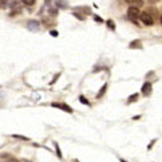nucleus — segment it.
Returning a JSON list of instances; mask_svg holds the SVG:
<instances>
[{"instance_id": "obj_1", "label": "nucleus", "mask_w": 162, "mask_h": 162, "mask_svg": "<svg viewBox=\"0 0 162 162\" xmlns=\"http://www.w3.org/2000/svg\"><path fill=\"white\" fill-rule=\"evenodd\" d=\"M139 19L142 20V23L143 24H146V25H152L154 23V19H153V16L150 14H147V12H142L141 15H139Z\"/></svg>"}, {"instance_id": "obj_2", "label": "nucleus", "mask_w": 162, "mask_h": 162, "mask_svg": "<svg viewBox=\"0 0 162 162\" xmlns=\"http://www.w3.org/2000/svg\"><path fill=\"white\" fill-rule=\"evenodd\" d=\"M27 29L31 32H38L40 29V23L38 20H28L27 21Z\"/></svg>"}, {"instance_id": "obj_3", "label": "nucleus", "mask_w": 162, "mask_h": 162, "mask_svg": "<svg viewBox=\"0 0 162 162\" xmlns=\"http://www.w3.org/2000/svg\"><path fill=\"white\" fill-rule=\"evenodd\" d=\"M127 15L130 19H137V17H139V15H141V12H139V10L137 8V7H130V8L127 10Z\"/></svg>"}, {"instance_id": "obj_4", "label": "nucleus", "mask_w": 162, "mask_h": 162, "mask_svg": "<svg viewBox=\"0 0 162 162\" xmlns=\"http://www.w3.org/2000/svg\"><path fill=\"white\" fill-rule=\"evenodd\" d=\"M51 106H52V107H56V109L63 110V111L68 113V114H71V113H72V109L68 105H66V103H51Z\"/></svg>"}, {"instance_id": "obj_5", "label": "nucleus", "mask_w": 162, "mask_h": 162, "mask_svg": "<svg viewBox=\"0 0 162 162\" xmlns=\"http://www.w3.org/2000/svg\"><path fill=\"white\" fill-rule=\"evenodd\" d=\"M152 90H153V87H152V83H150V82H146V83L142 86V88H141V91H142L143 95H150Z\"/></svg>"}, {"instance_id": "obj_6", "label": "nucleus", "mask_w": 162, "mask_h": 162, "mask_svg": "<svg viewBox=\"0 0 162 162\" xmlns=\"http://www.w3.org/2000/svg\"><path fill=\"white\" fill-rule=\"evenodd\" d=\"M126 3L130 7H137V8L143 6V0H126Z\"/></svg>"}, {"instance_id": "obj_7", "label": "nucleus", "mask_w": 162, "mask_h": 162, "mask_svg": "<svg viewBox=\"0 0 162 162\" xmlns=\"http://www.w3.org/2000/svg\"><path fill=\"white\" fill-rule=\"evenodd\" d=\"M55 6H56V8L66 10V8H68V2L67 0H56V2H55Z\"/></svg>"}, {"instance_id": "obj_8", "label": "nucleus", "mask_w": 162, "mask_h": 162, "mask_svg": "<svg viewBox=\"0 0 162 162\" xmlns=\"http://www.w3.org/2000/svg\"><path fill=\"white\" fill-rule=\"evenodd\" d=\"M106 90H107V83H105V84H103V86H102V88H101V90H99V93L97 94V98H98V99H99V98H102L103 95H105Z\"/></svg>"}, {"instance_id": "obj_9", "label": "nucleus", "mask_w": 162, "mask_h": 162, "mask_svg": "<svg viewBox=\"0 0 162 162\" xmlns=\"http://www.w3.org/2000/svg\"><path fill=\"white\" fill-rule=\"evenodd\" d=\"M130 48H142V43L139 42V40H134V42L130 43Z\"/></svg>"}, {"instance_id": "obj_10", "label": "nucleus", "mask_w": 162, "mask_h": 162, "mask_svg": "<svg viewBox=\"0 0 162 162\" xmlns=\"http://www.w3.org/2000/svg\"><path fill=\"white\" fill-rule=\"evenodd\" d=\"M106 24L109 25V28L111 29V31H115V23H114V21H113L111 19H109L107 21H106Z\"/></svg>"}, {"instance_id": "obj_11", "label": "nucleus", "mask_w": 162, "mask_h": 162, "mask_svg": "<svg viewBox=\"0 0 162 162\" xmlns=\"http://www.w3.org/2000/svg\"><path fill=\"white\" fill-rule=\"evenodd\" d=\"M54 145H55V150H56V156H58V158H60V160H62V157H63V156H62L60 147H59V145H58L56 142H54Z\"/></svg>"}, {"instance_id": "obj_12", "label": "nucleus", "mask_w": 162, "mask_h": 162, "mask_svg": "<svg viewBox=\"0 0 162 162\" xmlns=\"http://www.w3.org/2000/svg\"><path fill=\"white\" fill-rule=\"evenodd\" d=\"M137 99H138V94H134V95H131V97H129L127 103H134Z\"/></svg>"}, {"instance_id": "obj_13", "label": "nucleus", "mask_w": 162, "mask_h": 162, "mask_svg": "<svg viewBox=\"0 0 162 162\" xmlns=\"http://www.w3.org/2000/svg\"><path fill=\"white\" fill-rule=\"evenodd\" d=\"M21 2H23V4H24V6L31 7V6H34V4H35L36 0H21Z\"/></svg>"}, {"instance_id": "obj_14", "label": "nucleus", "mask_w": 162, "mask_h": 162, "mask_svg": "<svg viewBox=\"0 0 162 162\" xmlns=\"http://www.w3.org/2000/svg\"><path fill=\"white\" fill-rule=\"evenodd\" d=\"M79 101H80V102H82V103H83V105H87V106H90V102H88V101H87V99H86V98H84V97H83V95H80V97H79Z\"/></svg>"}, {"instance_id": "obj_15", "label": "nucleus", "mask_w": 162, "mask_h": 162, "mask_svg": "<svg viewBox=\"0 0 162 162\" xmlns=\"http://www.w3.org/2000/svg\"><path fill=\"white\" fill-rule=\"evenodd\" d=\"M48 12H50V15H52V16H56V15H58V8H50Z\"/></svg>"}, {"instance_id": "obj_16", "label": "nucleus", "mask_w": 162, "mask_h": 162, "mask_svg": "<svg viewBox=\"0 0 162 162\" xmlns=\"http://www.w3.org/2000/svg\"><path fill=\"white\" fill-rule=\"evenodd\" d=\"M74 16H75L76 19H79V20H84V16H83V15H80V14H78V12H74Z\"/></svg>"}, {"instance_id": "obj_17", "label": "nucleus", "mask_w": 162, "mask_h": 162, "mask_svg": "<svg viewBox=\"0 0 162 162\" xmlns=\"http://www.w3.org/2000/svg\"><path fill=\"white\" fill-rule=\"evenodd\" d=\"M14 138H19V139H23V141H28L27 137H21V135H16V134L14 135Z\"/></svg>"}, {"instance_id": "obj_18", "label": "nucleus", "mask_w": 162, "mask_h": 162, "mask_svg": "<svg viewBox=\"0 0 162 162\" xmlns=\"http://www.w3.org/2000/svg\"><path fill=\"white\" fill-rule=\"evenodd\" d=\"M51 3H52V0H44V6L46 7H50Z\"/></svg>"}, {"instance_id": "obj_19", "label": "nucleus", "mask_w": 162, "mask_h": 162, "mask_svg": "<svg viewBox=\"0 0 162 162\" xmlns=\"http://www.w3.org/2000/svg\"><path fill=\"white\" fill-rule=\"evenodd\" d=\"M154 143H156V139H154V141H152V142L149 143V146H147V150H150V149H152V146L154 145Z\"/></svg>"}, {"instance_id": "obj_20", "label": "nucleus", "mask_w": 162, "mask_h": 162, "mask_svg": "<svg viewBox=\"0 0 162 162\" xmlns=\"http://www.w3.org/2000/svg\"><path fill=\"white\" fill-rule=\"evenodd\" d=\"M50 34L52 36H58V31H55V29H52V31H50Z\"/></svg>"}, {"instance_id": "obj_21", "label": "nucleus", "mask_w": 162, "mask_h": 162, "mask_svg": "<svg viewBox=\"0 0 162 162\" xmlns=\"http://www.w3.org/2000/svg\"><path fill=\"white\" fill-rule=\"evenodd\" d=\"M94 19L97 20V21H99V23H102V21H103V20L101 19V17H98V16H97V15H95V16H94Z\"/></svg>"}, {"instance_id": "obj_22", "label": "nucleus", "mask_w": 162, "mask_h": 162, "mask_svg": "<svg viewBox=\"0 0 162 162\" xmlns=\"http://www.w3.org/2000/svg\"><path fill=\"white\" fill-rule=\"evenodd\" d=\"M7 162H19V161L15 160V158H10V160H7Z\"/></svg>"}, {"instance_id": "obj_23", "label": "nucleus", "mask_w": 162, "mask_h": 162, "mask_svg": "<svg viewBox=\"0 0 162 162\" xmlns=\"http://www.w3.org/2000/svg\"><path fill=\"white\" fill-rule=\"evenodd\" d=\"M119 161H121V162H127V161H125L123 158H119Z\"/></svg>"}, {"instance_id": "obj_24", "label": "nucleus", "mask_w": 162, "mask_h": 162, "mask_svg": "<svg viewBox=\"0 0 162 162\" xmlns=\"http://www.w3.org/2000/svg\"><path fill=\"white\" fill-rule=\"evenodd\" d=\"M161 23H162V16H161Z\"/></svg>"}]
</instances>
